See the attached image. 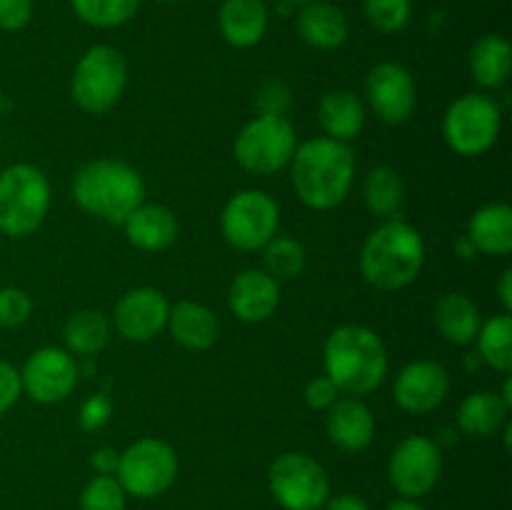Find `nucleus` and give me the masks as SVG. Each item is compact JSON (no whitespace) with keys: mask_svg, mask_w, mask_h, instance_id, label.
<instances>
[{"mask_svg":"<svg viewBox=\"0 0 512 510\" xmlns=\"http://www.w3.org/2000/svg\"><path fill=\"white\" fill-rule=\"evenodd\" d=\"M363 200L365 208L378 218H395L405 200V185L398 170L390 165H378L370 170L363 180Z\"/></svg>","mask_w":512,"mask_h":510,"instance_id":"nucleus-29","label":"nucleus"},{"mask_svg":"<svg viewBox=\"0 0 512 510\" xmlns=\"http://www.w3.org/2000/svg\"><path fill=\"white\" fill-rule=\"evenodd\" d=\"M35 13V0H0V30L18 33L28 28Z\"/></svg>","mask_w":512,"mask_h":510,"instance_id":"nucleus-37","label":"nucleus"},{"mask_svg":"<svg viewBox=\"0 0 512 510\" xmlns=\"http://www.w3.org/2000/svg\"><path fill=\"white\" fill-rule=\"evenodd\" d=\"M365 98L383 123L400 125L413 115L418 90H415V80L405 65L395 63V60H383V63L373 65L365 78Z\"/></svg>","mask_w":512,"mask_h":510,"instance_id":"nucleus-14","label":"nucleus"},{"mask_svg":"<svg viewBox=\"0 0 512 510\" xmlns=\"http://www.w3.org/2000/svg\"><path fill=\"white\" fill-rule=\"evenodd\" d=\"M465 238L478 253L505 255L512 250V208L508 203H485L473 213Z\"/></svg>","mask_w":512,"mask_h":510,"instance_id":"nucleus-24","label":"nucleus"},{"mask_svg":"<svg viewBox=\"0 0 512 510\" xmlns=\"http://www.w3.org/2000/svg\"><path fill=\"white\" fill-rule=\"evenodd\" d=\"M440 475H443V455L433 438L408 435L390 453L388 478L400 498H423L438 485Z\"/></svg>","mask_w":512,"mask_h":510,"instance_id":"nucleus-12","label":"nucleus"},{"mask_svg":"<svg viewBox=\"0 0 512 510\" xmlns=\"http://www.w3.org/2000/svg\"><path fill=\"white\" fill-rule=\"evenodd\" d=\"M125 238L133 248L145 253H158L170 248L178 238V218L170 208L158 203H140L128 218L123 220Z\"/></svg>","mask_w":512,"mask_h":510,"instance_id":"nucleus-21","label":"nucleus"},{"mask_svg":"<svg viewBox=\"0 0 512 510\" xmlns=\"http://www.w3.org/2000/svg\"><path fill=\"white\" fill-rule=\"evenodd\" d=\"M433 320L438 333L453 345L475 343L480 323V310L465 293H448L435 303Z\"/></svg>","mask_w":512,"mask_h":510,"instance_id":"nucleus-26","label":"nucleus"},{"mask_svg":"<svg viewBox=\"0 0 512 510\" xmlns=\"http://www.w3.org/2000/svg\"><path fill=\"white\" fill-rule=\"evenodd\" d=\"M305 263H308V255H305L303 243L290 235H275L263 248V270L273 275L278 283L298 278L305 270Z\"/></svg>","mask_w":512,"mask_h":510,"instance_id":"nucleus-31","label":"nucleus"},{"mask_svg":"<svg viewBox=\"0 0 512 510\" xmlns=\"http://www.w3.org/2000/svg\"><path fill=\"white\" fill-rule=\"evenodd\" d=\"M280 205L273 195L258 188H245L230 195L220 213L223 238L238 250H263L278 235Z\"/></svg>","mask_w":512,"mask_h":510,"instance_id":"nucleus-11","label":"nucleus"},{"mask_svg":"<svg viewBox=\"0 0 512 510\" xmlns=\"http://www.w3.org/2000/svg\"><path fill=\"white\" fill-rule=\"evenodd\" d=\"M500 398H503L505 403H508V408H512V380H510V375H508V378H505L503 390H500Z\"/></svg>","mask_w":512,"mask_h":510,"instance_id":"nucleus-46","label":"nucleus"},{"mask_svg":"<svg viewBox=\"0 0 512 510\" xmlns=\"http://www.w3.org/2000/svg\"><path fill=\"white\" fill-rule=\"evenodd\" d=\"M73 13L93 28H120L138 15L140 0H70Z\"/></svg>","mask_w":512,"mask_h":510,"instance_id":"nucleus-32","label":"nucleus"},{"mask_svg":"<svg viewBox=\"0 0 512 510\" xmlns=\"http://www.w3.org/2000/svg\"><path fill=\"white\" fill-rule=\"evenodd\" d=\"M228 305L243 323H265L280 305V283L263 268H248L230 283Z\"/></svg>","mask_w":512,"mask_h":510,"instance_id":"nucleus-17","label":"nucleus"},{"mask_svg":"<svg viewBox=\"0 0 512 510\" xmlns=\"http://www.w3.org/2000/svg\"><path fill=\"white\" fill-rule=\"evenodd\" d=\"M498 298L503 303V313H510L512 310V270L505 268L503 275L498 280Z\"/></svg>","mask_w":512,"mask_h":510,"instance_id":"nucleus-43","label":"nucleus"},{"mask_svg":"<svg viewBox=\"0 0 512 510\" xmlns=\"http://www.w3.org/2000/svg\"><path fill=\"white\" fill-rule=\"evenodd\" d=\"M508 403L493 390H475L458 405V425L465 435L490 438L508 423Z\"/></svg>","mask_w":512,"mask_h":510,"instance_id":"nucleus-27","label":"nucleus"},{"mask_svg":"<svg viewBox=\"0 0 512 510\" xmlns=\"http://www.w3.org/2000/svg\"><path fill=\"white\" fill-rule=\"evenodd\" d=\"M33 315V298L23 288H0V328H18Z\"/></svg>","mask_w":512,"mask_h":510,"instance_id":"nucleus-36","label":"nucleus"},{"mask_svg":"<svg viewBox=\"0 0 512 510\" xmlns=\"http://www.w3.org/2000/svg\"><path fill=\"white\" fill-rule=\"evenodd\" d=\"M128 493L115 475H95L80 490V510H125Z\"/></svg>","mask_w":512,"mask_h":510,"instance_id":"nucleus-34","label":"nucleus"},{"mask_svg":"<svg viewBox=\"0 0 512 510\" xmlns=\"http://www.w3.org/2000/svg\"><path fill=\"white\" fill-rule=\"evenodd\" d=\"M23 395L20 370L8 360H0V415L8 413Z\"/></svg>","mask_w":512,"mask_h":510,"instance_id":"nucleus-40","label":"nucleus"},{"mask_svg":"<svg viewBox=\"0 0 512 510\" xmlns=\"http://www.w3.org/2000/svg\"><path fill=\"white\" fill-rule=\"evenodd\" d=\"M53 195L50 180L38 165L13 163L0 173V233L28 238L43 225Z\"/></svg>","mask_w":512,"mask_h":510,"instance_id":"nucleus-5","label":"nucleus"},{"mask_svg":"<svg viewBox=\"0 0 512 510\" xmlns=\"http://www.w3.org/2000/svg\"><path fill=\"white\" fill-rule=\"evenodd\" d=\"M325 430L335 448L345 453H360L368 448L375 438L373 410L353 395H340L328 410H325Z\"/></svg>","mask_w":512,"mask_h":510,"instance_id":"nucleus-18","label":"nucleus"},{"mask_svg":"<svg viewBox=\"0 0 512 510\" xmlns=\"http://www.w3.org/2000/svg\"><path fill=\"white\" fill-rule=\"evenodd\" d=\"M170 335L175 343L183 345L185 350H208L213 348L215 340L220 335V320L208 305L195 303V300H180V303L170 305L168 325Z\"/></svg>","mask_w":512,"mask_h":510,"instance_id":"nucleus-22","label":"nucleus"},{"mask_svg":"<svg viewBox=\"0 0 512 510\" xmlns=\"http://www.w3.org/2000/svg\"><path fill=\"white\" fill-rule=\"evenodd\" d=\"M110 333H113V325H110L108 315L93 308H83L70 315L65 323V350L75 358H93L108 345Z\"/></svg>","mask_w":512,"mask_h":510,"instance_id":"nucleus-28","label":"nucleus"},{"mask_svg":"<svg viewBox=\"0 0 512 510\" xmlns=\"http://www.w3.org/2000/svg\"><path fill=\"white\" fill-rule=\"evenodd\" d=\"M295 195L313 210L338 208L348 198L355 180V155L348 143L333 138H310L295 148L293 160Z\"/></svg>","mask_w":512,"mask_h":510,"instance_id":"nucleus-1","label":"nucleus"},{"mask_svg":"<svg viewBox=\"0 0 512 510\" xmlns=\"http://www.w3.org/2000/svg\"><path fill=\"white\" fill-rule=\"evenodd\" d=\"M268 488L283 510H320L330 498L328 470L303 450H290L273 460Z\"/></svg>","mask_w":512,"mask_h":510,"instance_id":"nucleus-9","label":"nucleus"},{"mask_svg":"<svg viewBox=\"0 0 512 510\" xmlns=\"http://www.w3.org/2000/svg\"><path fill=\"white\" fill-rule=\"evenodd\" d=\"M73 200L95 218L110 225H123V220L145 203L143 175L133 165L113 158H98L85 163L73 175Z\"/></svg>","mask_w":512,"mask_h":510,"instance_id":"nucleus-4","label":"nucleus"},{"mask_svg":"<svg viewBox=\"0 0 512 510\" xmlns=\"http://www.w3.org/2000/svg\"><path fill=\"white\" fill-rule=\"evenodd\" d=\"M340 395L343 393L335 388V383L328 378V375H320V378L308 380V385H305V390H303L305 405L313 410H328L330 405L340 398Z\"/></svg>","mask_w":512,"mask_h":510,"instance_id":"nucleus-39","label":"nucleus"},{"mask_svg":"<svg viewBox=\"0 0 512 510\" xmlns=\"http://www.w3.org/2000/svg\"><path fill=\"white\" fill-rule=\"evenodd\" d=\"M120 463V453L115 448H98L90 455V465L98 475H115Z\"/></svg>","mask_w":512,"mask_h":510,"instance_id":"nucleus-41","label":"nucleus"},{"mask_svg":"<svg viewBox=\"0 0 512 510\" xmlns=\"http://www.w3.org/2000/svg\"><path fill=\"white\" fill-rule=\"evenodd\" d=\"M455 250H458V255L463 260H470V258H475V255H478V250H475V245L470 243L468 238H463V240H458V245H455Z\"/></svg>","mask_w":512,"mask_h":510,"instance_id":"nucleus-45","label":"nucleus"},{"mask_svg":"<svg viewBox=\"0 0 512 510\" xmlns=\"http://www.w3.org/2000/svg\"><path fill=\"white\" fill-rule=\"evenodd\" d=\"M78 380V358L55 345L35 350L20 370L23 393H28L40 405L63 403L75 390Z\"/></svg>","mask_w":512,"mask_h":510,"instance_id":"nucleus-13","label":"nucleus"},{"mask_svg":"<svg viewBox=\"0 0 512 510\" xmlns=\"http://www.w3.org/2000/svg\"><path fill=\"white\" fill-rule=\"evenodd\" d=\"M295 28H298L303 43L315 50H338L350 35L348 15L328 0H310V3L300 5Z\"/></svg>","mask_w":512,"mask_h":510,"instance_id":"nucleus-20","label":"nucleus"},{"mask_svg":"<svg viewBox=\"0 0 512 510\" xmlns=\"http://www.w3.org/2000/svg\"><path fill=\"white\" fill-rule=\"evenodd\" d=\"M318 123L325 138L350 143L363 133L365 105L353 90H330L320 98Z\"/></svg>","mask_w":512,"mask_h":510,"instance_id":"nucleus-23","label":"nucleus"},{"mask_svg":"<svg viewBox=\"0 0 512 510\" xmlns=\"http://www.w3.org/2000/svg\"><path fill=\"white\" fill-rule=\"evenodd\" d=\"M423 265V235L400 218L378 225L360 248V273L378 290L405 288L418 278Z\"/></svg>","mask_w":512,"mask_h":510,"instance_id":"nucleus-3","label":"nucleus"},{"mask_svg":"<svg viewBox=\"0 0 512 510\" xmlns=\"http://www.w3.org/2000/svg\"><path fill=\"white\" fill-rule=\"evenodd\" d=\"M270 25V8L265 0H223L218 8V28L228 45L240 50L255 48Z\"/></svg>","mask_w":512,"mask_h":510,"instance_id":"nucleus-19","label":"nucleus"},{"mask_svg":"<svg viewBox=\"0 0 512 510\" xmlns=\"http://www.w3.org/2000/svg\"><path fill=\"white\" fill-rule=\"evenodd\" d=\"M280 3H285V5H305V3H310V0H280Z\"/></svg>","mask_w":512,"mask_h":510,"instance_id":"nucleus-47","label":"nucleus"},{"mask_svg":"<svg viewBox=\"0 0 512 510\" xmlns=\"http://www.w3.org/2000/svg\"><path fill=\"white\" fill-rule=\"evenodd\" d=\"M178 453L160 438H140L120 453L115 478L133 498H158L178 478Z\"/></svg>","mask_w":512,"mask_h":510,"instance_id":"nucleus-10","label":"nucleus"},{"mask_svg":"<svg viewBox=\"0 0 512 510\" xmlns=\"http://www.w3.org/2000/svg\"><path fill=\"white\" fill-rule=\"evenodd\" d=\"M475 345H478L480 363L490 365V368L500 370V373H510L512 370V315L500 313L493 318L480 323L478 335H475Z\"/></svg>","mask_w":512,"mask_h":510,"instance_id":"nucleus-30","label":"nucleus"},{"mask_svg":"<svg viewBox=\"0 0 512 510\" xmlns=\"http://www.w3.org/2000/svg\"><path fill=\"white\" fill-rule=\"evenodd\" d=\"M500 128H503L500 105L483 93L460 95L445 110V143L465 158H475L493 148L500 138Z\"/></svg>","mask_w":512,"mask_h":510,"instance_id":"nucleus-8","label":"nucleus"},{"mask_svg":"<svg viewBox=\"0 0 512 510\" xmlns=\"http://www.w3.org/2000/svg\"><path fill=\"white\" fill-rule=\"evenodd\" d=\"M295 148L298 133L285 115H255L233 140V155L240 168L255 175H273L288 168Z\"/></svg>","mask_w":512,"mask_h":510,"instance_id":"nucleus-7","label":"nucleus"},{"mask_svg":"<svg viewBox=\"0 0 512 510\" xmlns=\"http://www.w3.org/2000/svg\"><path fill=\"white\" fill-rule=\"evenodd\" d=\"M470 75L480 88H500L512 73V48L505 35L488 33L470 48Z\"/></svg>","mask_w":512,"mask_h":510,"instance_id":"nucleus-25","label":"nucleus"},{"mask_svg":"<svg viewBox=\"0 0 512 510\" xmlns=\"http://www.w3.org/2000/svg\"><path fill=\"white\" fill-rule=\"evenodd\" d=\"M128 85V63L113 45H93L80 55L70 78L75 105L90 115H103L118 105Z\"/></svg>","mask_w":512,"mask_h":510,"instance_id":"nucleus-6","label":"nucleus"},{"mask_svg":"<svg viewBox=\"0 0 512 510\" xmlns=\"http://www.w3.org/2000/svg\"><path fill=\"white\" fill-rule=\"evenodd\" d=\"M450 393V375L435 360H413L405 365L393 383L398 408L410 415H428L445 403Z\"/></svg>","mask_w":512,"mask_h":510,"instance_id":"nucleus-16","label":"nucleus"},{"mask_svg":"<svg viewBox=\"0 0 512 510\" xmlns=\"http://www.w3.org/2000/svg\"><path fill=\"white\" fill-rule=\"evenodd\" d=\"M385 510H425V508L413 498H398L393 500V503L385 505Z\"/></svg>","mask_w":512,"mask_h":510,"instance_id":"nucleus-44","label":"nucleus"},{"mask_svg":"<svg viewBox=\"0 0 512 510\" xmlns=\"http://www.w3.org/2000/svg\"><path fill=\"white\" fill-rule=\"evenodd\" d=\"M170 303L158 288L140 285L120 295L113 310L115 333L130 343H145L160 335L168 325Z\"/></svg>","mask_w":512,"mask_h":510,"instance_id":"nucleus-15","label":"nucleus"},{"mask_svg":"<svg viewBox=\"0 0 512 510\" xmlns=\"http://www.w3.org/2000/svg\"><path fill=\"white\" fill-rule=\"evenodd\" d=\"M113 415V403L105 393H95L80 405V428L88 430V433H95V430L103 428L105 423Z\"/></svg>","mask_w":512,"mask_h":510,"instance_id":"nucleus-38","label":"nucleus"},{"mask_svg":"<svg viewBox=\"0 0 512 510\" xmlns=\"http://www.w3.org/2000/svg\"><path fill=\"white\" fill-rule=\"evenodd\" d=\"M253 100L258 115H285L293 105V93H290L288 83L283 78L268 75V78L255 85Z\"/></svg>","mask_w":512,"mask_h":510,"instance_id":"nucleus-35","label":"nucleus"},{"mask_svg":"<svg viewBox=\"0 0 512 510\" xmlns=\"http://www.w3.org/2000/svg\"><path fill=\"white\" fill-rule=\"evenodd\" d=\"M320 510H370V505L365 503L360 495L343 493V495H333V498L325 500V505Z\"/></svg>","mask_w":512,"mask_h":510,"instance_id":"nucleus-42","label":"nucleus"},{"mask_svg":"<svg viewBox=\"0 0 512 510\" xmlns=\"http://www.w3.org/2000/svg\"><path fill=\"white\" fill-rule=\"evenodd\" d=\"M325 375L343 395L363 398L378 390L388 375L383 338L365 325H340L323 345Z\"/></svg>","mask_w":512,"mask_h":510,"instance_id":"nucleus-2","label":"nucleus"},{"mask_svg":"<svg viewBox=\"0 0 512 510\" xmlns=\"http://www.w3.org/2000/svg\"><path fill=\"white\" fill-rule=\"evenodd\" d=\"M363 13L378 33H403L413 18V0H363Z\"/></svg>","mask_w":512,"mask_h":510,"instance_id":"nucleus-33","label":"nucleus"},{"mask_svg":"<svg viewBox=\"0 0 512 510\" xmlns=\"http://www.w3.org/2000/svg\"><path fill=\"white\" fill-rule=\"evenodd\" d=\"M153 3H160V5H173V3H180V0H153Z\"/></svg>","mask_w":512,"mask_h":510,"instance_id":"nucleus-48","label":"nucleus"}]
</instances>
